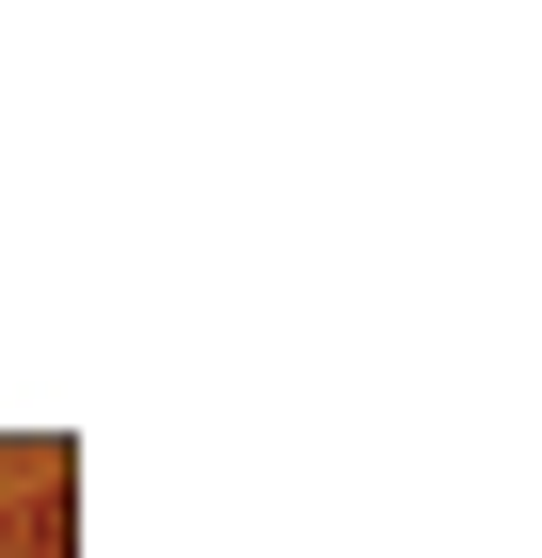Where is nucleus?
Segmentation results:
<instances>
[{
    "instance_id": "1",
    "label": "nucleus",
    "mask_w": 542,
    "mask_h": 558,
    "mask_svg": "<svg viewBox=\"0 0 542 558\" xmlns=\"http://www.w3.org/2000/svg\"><path fill=\"white\" fill-rule=\"evenodd\" d=\"M16 526H33V543L64 526V463H48V447H33V463H0V558H16Z\"/></svg>"
}]
</instances>
